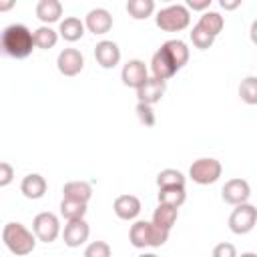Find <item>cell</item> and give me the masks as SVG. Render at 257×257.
Masks as SVG:
<instances>
[{
  "mask_svg": "<svg viewBox=\"0 0 257 257\" xmlns=\"http://www.w3.org/2000/svg\"><path fill=\"white\" fill-rule=\"evenodd\" d=\"M2 48L12 58H26L36 48L34 32H30L24 24H10L2 30Z\"/></svg>",
  "mask_w": 257,
  "mask_h": 257,
  "instance_id": "cell-1",
  "label": "cell"
},
{
  "mask_svg": "<svg viewBox=\"0 0 257 257\" xmlns=\"http://www.w3.org/2000/svg\"><path fill=\"white\" fill-rule=\"evenodd\" d=\"M36 235L34 231H28L22 223H6L4 229H2V241L4 245L8 247V251L12 255H18V257H24L28 253L34 251L36 247Z\"/></svg>",
  "mask_w": 257,
  "mask_h": 257,
  "instance_id": "cell-2",
  "label": "cell"
},
{
  "mask_svg": "<svg viewBox=\"0 0 257 257\" xmlns=\"http://www.w3.org/2000/svg\"><path fill=\"white\" fill-rule=\"evenodd\" d=\"M169 233L167 229L155 225L153 221H135L131 225V231H128V241L133 247L137 249H145V247H161L167 243L169 239Z\"/></svg>",
  "mask_w": 257,
  "mask_h": 257,
  "instance_id": "cell-3",
  "label": "cell"
},
{
  "mask_svg": "<svg viewBox=\"0 0 257 257\" xmlns=\"http://www.w3.org/2000/svg\"><path fill=\"white\" fill-rule=\"evenodd\" d=\"M155 24L163 32H181L191 24V12L183 4H171L157 12Z\"/></svg>",
  "mask_w": 257,
  "mask_h": 257,
  "instance_id": "cell-4",
  "label": "cell"
},
{
  "mask_svg": "<svg viewBox=\"0 0 257 257\" xmlns=\"http://www.w3.org/2000/svg\"><path fill=\"white\" fill-rule=\"evenodd\" d=\"M221 173H223V165L213 157H201L193 161V165L189 167V177L197 185H213L219 181Z\"/></svg>",
  "mask_w": 257,
  "mask_h": 257,
  "instance_id": "cell-5",
  "label": "cell"
},
{
  "mask_svg": "<svg viewBox=\"0 0 257 257\" xmlns=\"http://www.w3.org/2000/svg\"><path fill=\"white\" fill-rule=\"evenodd\" d=\"M257 225V207L249 203L235 205V209L229 215V229L235 235H247Z\"/></svg>",
  "mask_w": 257,
  "mask_h": 257,
  "instance_id": "cell-6",
  "label": "cell"
},
{
  "mask_svg": "<svg viewBox=\"0 0 257 257\" xmlns=\"http://www.w3.org/2000/svg\"><path fill=\"white\" fill-rule=\"evenodd\" d=\"M32 231L34 235L38 237V241L42 243H52L56 241V237L60 235V221L54 213L50 211H44V213H38L32 221Z\"/></svg>",
  "mask_w": 257,
  "mask_h": 257,
  "instance_id": "cell-7",
  "label": "cell"
},
{
  "mask_svg": "<svg viewBox=\"0 0 257 257\" xmlns=\"http://www.w3.org/2000/svg\"><path fill=\"white\" fill-rule=\"evenodd\" d=\"M56 68L64 76H76L84 68V56L76 48H64L58 52L56 58Z\"/></svg>",
  "mask_w": 257,
  "mask_h": 257,
  "instance_id": "cell-8",
  "label": "cell"
},
{
  "mask_svg": "<svg viewBox=\"0 0 257 257\" xmlns=\"http://www.w3.org/2000/svg\"><path fill=\"white\" fill-rule=\"evenodd\" d=\"M221 197L225 203L229 205H241V203H247L249 197H251V187L245 179H229L223 189H221Z\"/></svg>",
  "mask_w": 257,
  "mask_h": 257,
  "instance_id": "cell-9",
  "label": "cell"
},
{
  "mask_svg": "<svg viewBox=\"0 0 257 257\" xmlns=\"http://www.w3.org/2000/svg\"><path fill=\"white\" fill-rule=\"evenodd\" d=\"M88 235H90V227L88 223L82 219H70L66 221L64 225V231H62V239L68 247H80L82 243L88 241Z\"/></svg>",
  "mask_w": 257,
  "mask_h": 257,
  "instance_id": "cell-10",
  "label": "cell"
},
{
  "mask_svg": "<svg viewBox=\"0 0 257 257\" xmlns=\"http://www.w3.org/2000/svg\"><path fill=\"white\" fill-rule=\"evenodd\" d=\"M151 70H153V76L163 78V80H169V78H173L179 72L175 60L171 58V54L163 46L153 54V58H151Z\"/></svg>",
  "mask_w": 257,
  "mask_h": 257,
  "instance_id": "cell-11",
  "label": "cell"
},
{
  "mask_svg": "<svg viewBox=\"0 0 257 257\" xmlns=\"http://www.w3.org/2000/svg\"><path fill=\"white\" fill-rule=\"evenodd\" d=\"M120 78H122V84L124 86H131V88H139L147 78H149V70H147V64L139 58H133L128 60L122 70H120Z\"/></svg>",
  "mask_w": 257,
  "mask_h": 257,
  "instance_id": "cell-12",
  "label": "cell"
},
{
  "mask_svg": "<svg viewBox=\"0 0 257 257\" xmlns=\"http://www.w3.org/2000/svg\"><path fill=\"white\" fill-rule=\"evenodd\" d=\"M167 90V80L157 78V76H149L139 88H137V98L139 102H147V104H155L163 98Z\"/></svg>",
  "mask_w": 257,
  "mask_h": 257,
  "instance_id": "cell-13",
  "label": "cell"
},
{
  "mask_svg": "<svg viewBox=\"0 0 257 257\" xmlns=\"http://www.w3.org/2000/svg\"><path fill=\"white\" fill-rule=\"evenodd\" d=\"M86 30L96 34H106L112 28V14L106 8H92L84 18Z\"/></svg>",
  "mask_w": 257,
  "mask_h": 257,
  "instance_id": "cell-14",
  "label": "cell"
},
{
  "mask_svg": "<svg viewBox=\"0 0 257 257\" xmlns=\"http://www.w3.org/2000/svg\"><path fill=\"white\" fill-rule=\"evenodd\" d=\"M94 58L102 68H114L120 62V48L112 40H100L94 46Z\"/></svg>",
  "mask_w": 257,
  "mask_h": 257,
  "instance_id": "cell-15",
  "label": "cell"
},
{
  "mask_svg": "<svg viewBox=\"0 0 257 257\" xmlns=\"http://www.w3.org/2000/svg\"><path fill=\"white\" fill-rule=\"evenodd\" d=\"M112 211L122 221H133L141 213V199L135 195H118L112 203Z\"/></svg>",
  "mask_w": 257,
  "mask_h": 257,
  "instance_id": "cell-16",
  "label": "cell"
},
{
  "mask_svg": "<svg viewBox=\"0 0 257 257\" xmlns=\"http://www.w3.org/2000/svg\"><path fill=\"white\" fill-rule=\"evenodd\" d=\"M46 189H48L46 179H44L42 175H38V173L26 175V177L22 179V183H20V193H22L26 199H32V201L42 199L44 193H46Z\"/></svg>",
  "mask_w": 257,
  "mask_h": 257,
  "instance_id": "cell-17",
  "label": "cell"
},
{
  "mask_svg": "<svg viewBox=\"0 0 257 257\" xmlns=\"http://www.w3.org/2000/svg\"><path fill=\"white\" fill-rule=\"evenodd\" d=\"M62 16V4L60 0H38L36 4V18L42 24L58 22Z\"/></svg>",
  "mask_w": 257,
  "mask_h": 257,
  "instance_id": "cell-18",
  "label": "cell"
},
{
  "mask_svg": "<svg viewBox=\"0 0 257 257\" xmlns=\"http://www.w3.org/2000/svg\"><path fill=\"white\" fill-rule=\"evenodd\" d=\"M84 30H86V24H84L80 18H76V16L64 18V20L60 22V26H58V34H60L66 42H76V40H80V38L84 36Z\"/></svg>",
  "mask_w": 257,
  "mask_h": 257,
  "instance_id": "cell-19",
  "label": "cell"
},
{
  "mask_svg": "<svg viewBox=\"0 0 257 257\" xmlns=\"http://www.w3.org/2000/svg\"><path fill=\"white\" fill-rule=\"evenodd\" d=\"M177 217H179V207H173V205H167V203H159V207L155 209L153 213V223L171 231L173 225L177 223Z\"/></svg>",
  "mask_w": 257,
  "mask_h": 257,
  "instance_id": "cell-20",
  "label": "cell"
},
{
  "mask_svg": "<svg viewBox=\"0 0 257 257\" xmlns=\"http://www.w3.org/2000/svg\"><path fill=\"white\" fill-rule=\"evenodd\" d=\"M62 195H64L66 199H74V201L88 203L90 197H92V187H90V183H86V181H68V183L62 187Z\"/></svg>",
  "mask_w": 257,
  "mask_h": 257,
  "instance_id": "cell-21",
  "label": "cell"
},
{
  "mask_svg": "<svg viewBox=\"0 0 257 257\" xmlns=\"http://www.w3.org/2000/svg\"><path fill=\"white\" fill-rule=\"evenodd\" d=\"M163 48L171 54V58L175 60V64H177L179 70L189 62V48H187V44H185L183 40H179V38L167 40V42L163 44Z\"/></svg>",
  "mask_w": 257,
  "mask_h": 257,
  "instance_id": "cell-22",
  "label": "cell"
},
{
  "mask_svg": "<svg viewBox=\"0 0 257 257\" xmlns=\"http://www.w3.org/2000/svg\"><path fill=\"white\" fill-rule=\"evenodd\" d=\"M126 12L135 20H147L155 12V0H126Z\"/></svg>",
  "mask_w": 257,
  "mask_h": 257,
  "instance_id": "cell-23",
  "label": "cell"
},
{
  "mask_svg": "<svg viewBox=\"0 0 257 257\" xmlns=\"http://www.w3.org/2000/svg\"><path fill=\"white\" fill-rule=\"evenodd\" d=\"M159 203H167L173 207H181L187 199L185 187H159V195H157Z\"/></svg>",
  "mask_w": 257,
  "mask_h": 257,
  "instance_id": "cell-24",
  "label": "cell"
},
{
  "mask_svg": "<svg viewBox=\"0 0 257 257\" xmlns=\"http://www.w3.org/2000/svg\"><path fill=\"white\" fill-rule=\"evenodd\" d=\"M34 42H36V48H40V50L54 48L58 42V32L52 30L48 24H44V26L34 30Z\"/></svg>",
  "mask_w": 257,
  "mask_h": 257,
  "instance_id": "cell-25",
  "label": "cell"
},
{
  "mask_svg": "<svg viewBox=\"0 0 257 257\" xmlns=\"http://www.w3.org/2000/svg\"><path fill=\"white\" fill-rule=\"evenodd\" d=\"M60 215L70 221V219H82L86 215V203L82 201H74V199H62L60 203Z\"/></svg>",
  "mask_w": 257,
  "mask_h": 257,
  "instance_id": "cell-26",
  "label": "cell"
},
{
  "mask_svg": "<svg viewBox=\"0 0 257 257\" xmlns=\"http://www.w3.org/2000/svg\"><path fill=\"white\" fill-rule=\"evenodd\" d=\"M197 24H199L201 28H205L207 32H211L213 36H217V34L223 30L225 20H223V16H221L219 12H205V14L199 18Z\"/></svg>",
  "mask_w": 257,
  "mask_h": 257,
  "instance_id": "cell-27",
  "label": "cell"
},
{
  "mask_svg": "<svg viewBox=\"0 0 257 257\" xmlns=\"http://www.w3.org/2000/svg\"><path fill=\"white\" fill-rule=\"evenodd\" d=\"M159 187H185V175L177 169H163L157 175Z\"/></svg>",
  "mask_w": 257,
  "mask_h": 257,
  "instance_id": "cell-28",
  "label": "cell"
},
{
  "mask_svg": "<svg viewBox=\"0 0 257 257\" xmlns=\"http://www.w3.org/2000/svg\"><path fill=\"white\" fill-rule=\"evenodd\" d=\"M239 96L245 104H257V76H245L241 80Z\"/></svg>",
  "mask_w": 257,
  "mask_h": 257,
  "instance_id": "cell-29",
  "label": "cell"
},
{
  "mask_svg": "<svg viewBox=\"0 0 257 257\" xmlns=\"http://www.w3.org/2000/svg\"><path fill=\"white\" fill-rule=\"evenodd\" d=\"M191 42H193L195 48H199V50H207V48L213 46L215 36H213L211 32H207L205 28H201L199 24H195L193 30H191Z\"/></svg>",
  "mask_w": 257,
  "mask_h": 257,
  "instance_id": "cell-30",
  "label": "cell"
},
{
  "mask_svg": "<svg viewBox=\"0 0 257 257\" xmlns=\"http://www.w3.org/2000/svg\"><path fill=\"white\" fill-rule=\"evenodd\" d=\"M110 253H112V249L104 241H92L84 249V257H110Z\"/></svg>",
  "mask_w": 257,
  "mask_h": 257,
  "instance_id": "cell-31",
  "label": "cell"
},
{
  "mask_svg": "<svg viewBox=\"0 0 257 257\" xmlns=\"http://www.w3.org/2000/svg\"><path fill=\"white\" fill-rule=\"evenodd\" d=\"M151 106L153 104H147V102H139L137 104V116L145 126H153L155 124V112H153Z\"/></svg>",
  "mask_w": 257,
  "mask_h": 257,
  "instance_id": "cell-32",
  "label": "cell"
},
{
  "mask_svg": "<svg viewBox=\"0 0 257 257\" xmlns=\"http://www.w3.org/2000/svg\"><path fill=\"white\" fill-rule=\"evenodd\" d=\"M14 179V169L10 163H0V187H8Z\"/></svg>",
  "mask_w": 257,
  "mask_h": 257,
  "instance_id": "cell-33",
  "label": "cell"
},
{
  "mask_svg": "<svg viewBox=\"0 0 257 257\" xmlns=\"http://www.w3.org/2000/svg\"><path fill=\"white\" fill-rule=\"evenodd\" d=\"M237 249L231 243H219L213 247V257H235Z\"/></svg>",
  "mask_w": 257,
  "mask_h": 257,
  "instance_id": "cell-34",
  "label": "cell"
},
{
  "mask_svg": "<svg viewBox=\"0 0 257 257\" xmlns=\"http://www.w3.org/2000/svg\"><path fill=\"white\" fill-rule=\"evenodd\" d=\"M185 2H187V8H189V10L203 12V10H207V8L211 6L213 0H185Z\"/></svg>",
  "mask_w": 257,
  "mask_h": 257,
  "instance_id": "cell-35",
  "label": "cell"
},
{
  "mask_svg": "<svg viewBox=\"0 0 257 257\" xmlns=\"http://www.w3.org/2000/svg\"><path fill=\"white\" fill-rule=\"evenodd\" d=\"M241 2L243 0H219V6L223 10H227V12H231V10H237L241 6Z\"/></svg>",
  "mask_w": 257,
  "mask_h": 257,
  "instance_id": "cell-36",
  "label": "cell"
},
{
  "mask_svg": "<svg viewBox=\"0 0 257 257\" xmlns=\"http://www.w3.org/2000/svg\"><path fill=\"white\" fill-rule=\"evenodd\" d=\"M16 6V0H0V12H10Z\"/></svg>",
  "mask_w": 257,
  "mask_h": 257,
  "instance_id": "cell-37",
  "label": "cell"
},
{
  "mask_svg": "<svg viewBox=\"0 0 257 257\" xmlns=\"http://www.w3.org/2000/svg\"><path fill=\"white\" fill-rule=\"evenodd\" d=\"M249 38H251V42L257 46V18L251 22V28H249Z\"/></svg>",
  "mask_w": 257,
  "mask_h": 257,
  "instance_id": "cell-38",
  "label": "cell"
},
{
  "mask_svg": "<svg viewBox=\"0 0 257 257\" xmlns=\"http://www.w3.org/2000/svg\"><path fill=\"white\" fill-rule=\"evenodd\" d=\"M163 2H171V0H163Z\"/></svg>",
  "mask_w": 257,
  "mask_h": 257,
  "instance_id": "cell-39",
  "label": "cell"
}]
</instances>
